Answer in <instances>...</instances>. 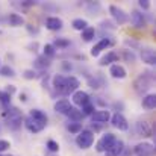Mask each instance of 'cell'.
<instances>
[{
    "label": "cell",
    "mask_w": 156,
    "mask_h": 156,
    "mask_svg": "<svg viewBox=\"0 0 156 156\" xmlns=\"http://www.w3.org/2000/svg\"><path fill=\"white\" fill-rule=\"evenodd\" d=\"M115 141H117V138H115L114 133H105L103 136L99 140L96 149H97V152H100V153H102V152H106V150H108Z\"/></svg>",
    "instance_id": "obj_5"
},
{
    "label": "cell",
    "mask_w": 156,
    "mask_h": 156,
    "mask_svg": "<svg viewBox=\"0 0 156 156\" xmlns=\"http://www.w3.org/2000/svg\"><path fill=\"white\" fill-rule=\"evenodd\" d=\"M130 20H132V24H133L136 29H144V27H146V18H144V15H143L140 11H132Z\"/></svg>",
    "instance_id": "obj_11"
},
{
    "label": "cell",
    "mask_w": 156,
    "mask_h": 156,
    "mask_svg": "<svg viewBox=\"0 0 156 156\" xmlns=\"http://www.w3.org/2000/svg\"><path fill=\"white\" fill-rule=\"evenodd\" d=\"M67 46H70V41H68V40H61V38H58V40L55 41V46H53V47H67Z\"/></svg>",
    "instance_id": "obj_35"
},
{
    "label": "cell",
    "mask_w": 156,
    "mask_h": 156,
    "mask_svg": "<svg viewBox=\"0 0 156 156\" xmlns=\"http://www.w3.org/2000/svg\"><path fill=\"white\" fill-rule=\"evenodd\" d=\"M109 46H112V41H111L109 38H102V40L91 49V55H93V56H99V53L102 52V50H106Z\"/></svg>",
    "instance_id": "obj_14"
},
{
    "label": "cell",
    "mask_w": 156,
    "mask_h": 156,
    "mask_svg": "<svg viewBox=\"0 0 156 156\" xmlns=\"http://www.w3.org/2000/svg\"><path fill=\"white\" fill-rule=\"evenodd\" d=\"M71 108H73V106L70 105V102H68L67 99H61V100H58V102L55 103V111H56L58 114H62V115H67Z\"/></svg>",
    "instance_id": "obj_17"
},
{
    "label": "cell",
    "mask_w": 156,
    "mask_h": 156,
    "mask_svg": "<svg viewBox=\"0 0 156 156\" xmlns=\"http://www.w3.org/2000/svg\"><path fill=\"white\" fill-rule=\"evenodd\" d=\"M24 77H26V79H35V77H37V73H35L34 70H26V71H24Z\"/></svg>",
    "instance_id": "obj_38"
},
{
    "label": "cell",
    "mask_w": 156,
    "mask_h": 156,
    "mask_svg": "<svg viewBox=\"0 0 156 156\" xmlns=\"http://www.w3.org/2000/svg\"><path fill=\"white\" fill-rule=\"evenodd\" d=\"M143 106L146 109H155L156 106V96L155 94H149L143 99Z\"/></svg>",
    "instance_id": "obj_22"
},
{
    "label": "cell",
    "mask_w": 156,
    "mask_h": 156,
    "mask_svg": "<svg viewBox=\"0 0 156 156\" xmlns=\"http://www.w3.org/2000/svg\"><path fill=\"white\" fill-rule=\"evenodd\" d=\"M94 37H96L94 27H87L85 30H82V38L85 41H91V40H94Z\"/></svg>",
    "instance_id": "obj_27"
},
{
    "label": "cell",
    "mask_w": 156,
    "mask_h": 156,
    "mask_svg": "<svg viewBox=\"0 0 156 156\" xmlns=\"http://www.w3.org/2000/svg\"><path fill=\"white\" fill-rule=\"evenodd\" d=\"M79 87H80L79 79H76L74 76L65 77V83H64V91H62V94H71V93H76Z\"/></svg>",
    "instance_id": "obj_6"
},
{
    "label": "cell",
    "mask_w": 156,
    "mask_h": 156,
    "mask_svg": "<svg viewBox=\"0 0 156 156\" xmlns=\"http://www.w3.org/2000/svg\"><path fill=\"white\" fill-rule=\"evenodd\" d=\"M6 123L9 126V129L12 130H17L21 127V123H23V115L21 112L17 109V108H12L8 114H6Z\"/></svg>",
    "instance_id": "obj_3"
},
{
    "label": "cell",
    "mask_w": 156,
    "mask_h": 156,
    "mask_svg": "<svg viewBox=\"0 0 156 156\" xmlns=\"http://www.w3.org/2000/svg\"><path fill=\"white\" fill-rule=\"evenodd\" d=\"M73 27L76 29V30H85L87 27H88V23H87V20H82V18H76V20H73Z\"/></svg>",
    "instance_id": "obj_26"
},
{
    "label": "cell",
    "mask_w": 156,
    "mask_h": 156,
    "mask_svg": "<svg viewBox=\"0 0 156 156\" xmlns=\"http://www.w3.org/2000/svg\"><path fill=\"white\" fill-rule=\"evenodd\" d=\"M9 23H11V26H23L24 20L18 14H9Z\"/></svg>",
    "instance_id": "obj_25"
},
{
    "label": "cell",
    "mask_w": 156,
    "mask_h": 156,
    "mask_svg": "<svg viewBox=\"0 0 156 156\" xmlns=\"http://www.w3.org/2000/svg\"><path fill=\"white\" fill-rule=\"evenodd\" d=\"M140 6H141L143 9H149V8H150V2H149V0H140Z\"/></svg>",
    "instance_id": "obj_39"
},
{
    "label": "cell",
    "mask_w": 156,
    "mask_h": 156,
    "mask_svg": "<svg viewBox=\"0 0 156 156\" xmlns=\"http://www.w3.org/2000/svg\"><path fill=\"white\" fill-rule=\"evenodd\" d=\"M111 123H112V126H114L115 129H118V130H127V129H129L127 120H126L120 112H117V114H114V115L111 117Z\"/></svg>",
    "instance_id": "obj_8"
},
{
    "label": "cell",
    "mask_w": 156,
    "mask_h": 156,
    "mask_svg": "<svg viewBox=\"0 0 156 156\" xmlns=\"http://www.w3.org/2000/svg\"><path fill=\"white\" fill-rule=\"evenodd\" d=\"M67 129H68L71 133H79V132L82 130V123H76V121H73V123H70V124L67 126Z\"/></svg>",
    "instance_id": "obj_28"
},
{
    "label": "cell",
    "mask_w": 156,
    "mask_h": 156,
    "mask_svg": "<svg viewBox=\"0 0 156 156\" xmlns=\"http://www.w3.org/2000/svg\"><path fill=\"white\" fill-rule=\"evenodd\" d=\"M67 115L70 117V120H73V121H76V123L82 121V118H83L82 111H79V109H76V108H71V109L68 111V114H67Z\"/></svg>",
    "instance_id": "obj_24"
},
{
    "label": "cell",
    "mask_w": 156,
    "mask_h": 156,
    "mask_svg": "<svg viewBox=\"0 0 156 156\" xmlns=\"http://www.w3.org/2000/svg\"><path fill=\"white\" fill-rule=\"evenodd\" d=\"M46 26L49 30H61L62 29V20L58 17H49L46 20Z\"/></svg>",
    "instance_id": "obj_18"
},
{
    "label": "cell",
    "mask_w": 156,
    "mask_h": 156,
    "mask_svg": "<svg viewBox=\"0 0 156 156\" xmlns=\"http://www.w3.org/2000/svg\"><path fill=\"white\" fill-rule=\"evenodd\" d=\"M112 62H118V53H115V52H109V53H106L103 58L100 59V65L102 67H105V65H109V64H112Z\"/></svg>",
    "instance_id": "obj_20"
},
{
    "label": "cell",
    "mask_w": 156,
    "mask_h": 156,
    "mask_svg": "<svg viewBox=\"0 0 156 156\" xmlns=\"http://www.w3.org/2000/svg\"><path fill=\"white\" fill-rule=\"evenodd\" d=\"M136 132L143 136H152V127L147 121H138L136 123Z\"/></svg>",
    "instance_id": "obj_19"
},
{
    "label": "cell",
    "mask_w": 156,
    "mask_h": 156,
    "mask_svg": "<svg viewBox=\"0 0 156 156\" xmlns=\"http://www.w3.org/2000/svg\"><path fill=\"white\" fill-rule=\"evenodd\" d=\"M90 85H91V88H93V90H97V88H100L102 82H100L97 77H94V79H90Z\"/></svg>",
    "instance_id": "obj_36"
},
{
    "label": "cell",
    "mask_w": 156,
    "mask_h": 156,
    "mask_svg": "<svg viewBox=\"0 0 156 156\" xmlns=\"http://www.w3.org/2000/svg\"><path fill=\"white\" fill-rule=\"evenodd\" d=\"M0 103L6 108L8 105L11 103V94H8L6 91H0Z\"/></svg>",
    "instance_id": "obj_30"
},
{
    "label": "cell",
    "mask_w": 156,
    "mask_h": 156,
    "mask_svg": "<svg viewBox=\"0 0 156 156\" xmlns=\"http://www.w3.org/2000/svg\"><path fill=\"white\" fill-rule=\"evenodd\" d=\"M141 59H143V62H146V64H149V65H155L156 64V53L153 49H150V47H146V49H143L141 50Z\"/></svg>",
    "instance_id": "obj_12"
},
{
    "label": "cell",
    "mask_w": 156,
    "mask_h": 156,
    "mask_svg": "<svg viewBox=\"0 0 156 156\" xmlns=\"http://www.w3.org/2000/svg\"><path fill=\"white\" fill-rule=\"evenodd\" d=\"M9 147H11L9 141H6V140H0V152H5V150H8Z\"/></svg>",
    "instance_id": "obj_37"
},
{
    "label": "cell",
    "mask_w": 156,
    "mask_h": 156,
    "mask_svg": "<svg viewBox=\"0 0 156 156\" xmlns=\"http://www.w3.org/2000/svg\"><path fill=\"white\" fill-rule=\"evenodd\" d=\"M73 103L77 106H85L87 103H90V96L85 91H76L73 93Z\"/></svg>",
    "instance_id": "obj_13"
},
{
    "label": "cell",
    "mask_w": 156,
    "mask_h": 156,
    "mask_svg": "<svg viewBox=\"0 0 156 156\" xmlns=\"http://www.w3.org/2000/svg\"><path fill=\"white\" fill-rule=\"evenodd\" d=\"M123 56H124V59H126L127 62H130V64L135 62V55H133V52H130V50H123Z\"/></svg>",
    "instance_id": "obj_33"
},
{
    "label": "cell",
    "mask_w": 156,
    "mask_h": 156,
    "mask_svg": "<svg viewBox=\"0 0 156 156\" xmlns=\"http://www.w3.org/2000/svg\"><path fill=\"white\" fill-rule=\"evenodd\" d=\"M135 155L136 156H153L155 147L149 143H140L135 146Z\"/></svg>",
    "instance_id": "obj_9"
},
{
    "label": "cell",
    "mask_w": 156,
    "mask_h": 156,
    "mask_svg": "<svg viewBox=\"0 0 156 156\" xmlns=\"http://www.w3.org/2000/svg\"><path fill=\"white\" fill-rule=\"evenodd\" d=\"M0 74H2V76H5V77H12V76H15L14 70H12L9 65H5V67H2V68H0Z\"/></svg>",
    "instance_id": "obj_29"
},
{
    "label": "cell",
    "mask_w": 156,
    "mask_h": 156,
    "mask_svg": "<svg viewBox=\"0 0 156 156\" xmlns=\"http://www.w3.org/2000/svg\"><path fill=\"white\" fill-rule=\"evenodd\" d=\"M91 120H93V123L96 124V123H99V124H103V123H108L109 120H111V114H109V111H96L93 115H91Z\"/></svg>",
    "instance_id": "obj_10"
},
{
    "label": "cell",
    "mask_w": 156,
    "mask_h": 156,
    "mask_svg": "<svg viewBox=\"0 0 156 156\" xmlns=\"http://www.w3.org/2000/svg\"><path fill=\"white\" fill-rule=\"evenodd\" d=\"M49 65H50V59L46 58L44 55H43V56H38V58L35 59V67L40 68V70H44V68H47Z\"/></svg>",
    "instance_id": "obj_23"
},
{
    "label": "cell",
    "mask_w": 156,
    "mask_h": 156,
    "mask_svg": "<svg viewBox=\"0 0 156 156\" xmlns=\"http://www.w3.org/2000/svg\"><path fill=\"white\" fill-rule=\"evenodd\" d=\"M46 124H47V115L43 111H40V109H32L30 114H29V117L24 120L26 129L29 132H32V133L41 132L46 127Z\"/></svg>",
    "instance_id": "obj_1"
},
{
    "label": "cell",
    "mask_w": 156,
    "mask_h": 156,
    "mask_svg": "<svg viewBox=\"0 0 156 156\" xmlns=\"http://www.w3.org/2000/svg\"><path fill=\"white\" fill-rule=\"evenodd\" d=\"M94 143V133L91 130H80L76 136V144L80 149H90Z\"/></svg>",
    "instance_id": "obj_4"
},
{
    "label": "cell",
    "mask_w": 156,
    "mask_h": 156,
    "mask_svg": "<svg viewBox=\"0 0 156 156\" xmlns=\"http://www.w3.org/2000/svg\"><path fill=\"white\" fill-rule=\"evenodd\" d=\"M47 149H49L50 152H53V153H56V152L59 150V144H58L56 141H53V140H49V141H47Z\"/></svg>",
    "instance_id": "obj_34"
},
{
    "label": "cell",
    "mask_w": 156,
    "mask_h": 156,
    "mask_svg": "<svg viewBox=\"0 0 156 156\" xmlns=\"http://www.w3.org/2000/svg\"><path fill=\"white\" fill-rule=\"evenodd\" d=\"M123 150H124V144H123V141H120V140H117L105 153L106 156H120L123 153Z\"/></svg>",
    "instance_id": "obj_15"
},
{
    "label": "cell",
    "mask_w": 156,
    "mask_h": 156,
    "mask_svg": "<svg viewBox=\"0 0 156 156\" xmlns=\"http://www.w3.org/2000/svg\"><path fill=\"white\" fill-rule=\"evenodd\" d=\"M109 74H111L114 79H124V77L127 76V73H126V68H124V67H121V65H118V64H114V65H111Z\"/></svg>",
    "instance_id": "obj_16"
},
{
    "label": "cell",
    "mask_w": 156,
    "mask_h": 156,
    "mask_svg": "<svg viewBox=\"0 0 156 156\" xmlns=\"http://www.w3.org/2000/svg\"><path fill=\"white\" fill-rule=\"evenodd\" d=\"M109 12L112 14V17L115 18V21H117L118 24H124V23L129 20L127 14H126L123 9H120L118 6H115V5H111V6H109Z\"/></svg>",
    "instance_id": "obj_7"
},
{
    "label": "cell",
    "mask_w": 156,
    "mask_h": 156,
    "mask_svg": "<svg viewBox=\"0 0 156 156\" xmlns=\"http://www.w3.org/2000/svg\"><path fill=\"white\" fill-rule=\"evenodd\" d=\"M153 74L152 73H149V71H146V73H143L141 76H138L136 77V80L133 82V88H135V91L138 93V94H144L150 87H152V83H153Z\"/></svg>",
    "instance_id": "obj_2"
},
{
    "label": "cell",
    "mask_w": 156,
    "mask_h": 156,
    "mask_svg": "<svg viewBox=\"0 0 156 156\" xmlns=\"http://www.w3.org/2000/svg\"><path fill=\"white\" fill-rule=\"evenodd\" d=\"M64 83H65V77H64V76L58 74V76L53 77V87H55V90H56L58 93H61V94H62V91H64Z\"/></svg>",
    "instance_id": "obj_21"
},
{
    "label": "cell",
    "mask_w": 156,
    "mask_h": 156,
    "mask_svg": "<svg viewBox=\"0 0 156 156\" xmlns=\"http://www.w3.org/2000/svg\"><path fill=\"white\" fill-rule=\"evenodd\" d=\"M82 114H83V117L85 115H93L94 114V105L87 103L85 106H82Z\"/></svg>",
    "instance_id": "obj_32"
},
{
    "label": "cell",
    "mask_w": 156,
    "mask_h": 156,
    "mask_svg": "<svg viewBox=\"0 0 156 156\" xmlns=\"http://www.w3.org/2000/svg\"><path fill=\"white\" fill-rule=\"evenodd\" d=\"M56 55V49L53 47V44H46L44 46V56L46 58H53Z\"/></svg>",
    "instance_id": "obj_31"
}]
</instances>
